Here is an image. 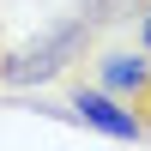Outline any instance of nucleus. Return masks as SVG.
<instances>
[{"instance_id":"1","label":"nucleus","mask_w":151,"mask_h":151,"mask_svg":"<svg viewBox=\"0 0 151 151\" xmlns=\"http://www.w3.org/2000/svg\"><path fill=\"white\" fill-rule=\"evenodd\" d=\"M97 48V30L85 12H73V18L48 24V30H36L30 42H12L6 48V67H0V85H48V79H67L73 67H79L85 55Z\"/></svg>"},{"instance_id":"2","label":"nucleus","mask_w":151,"mask_h":151,"mask_svg":"<svg viewBox=\"0 0 151 151\" xmlns=\"http://www.w3.org/2000/svg\"><path fill=\"white\" fill-rule=\"evenodd\" d=\"M73 109H79V121H91L97 133H109V139H139V121H133V109L121 103V97H109L103 85H73Z\"/></svg>"},{"instance_id":"3","label":"nucleus","mask_w":151,"mask_h":151,"mask_svg":"<svg viewBox=\"0 0 151 151\" xmlns=\"http://www.w3.org/2000/svg\"><path fill=\"white\" fill-rule=\"evenodd\" d=\"M121 103H127L133 121H139V139H151V48H145V67H139V79H133V91L121 97Z\"/></svg>"},{"instance_id":"4","label":"nucleus","mask_w":151,"mask_h":151,"mask_svg":"<svg viewBox=\"0 0 151 151\" xmlns=\"http://www.w3.org/2000/svg\"><path fill=\"white\" fill-rule=\"evenodd\" d=\"M139 42L151 48V0H145V6H139Z\"/></svg>"},{"instance_id":"5","label":"nucleus","mask_w":151,"mask_h":151,"mask_svg":"<svg viewBox=\"0 0 151 151\" xmlns=\"http://www.w3.org/2000/svg\"><path fill=\"white\" fill-rule=\"evenodd\" d=\"M6 48H12V30H6V12H0V67H6Z\"/></svg>"}]
</instances>
